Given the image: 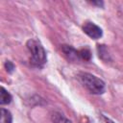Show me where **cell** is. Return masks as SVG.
Instances as JSON below:
<instances>
[{
	"mask_svg": "<svg viewBox=\"0 0 123 123\" xmlns=\"http://www.w3.org/2000/svg\"><path fill=\"white\" fill-rule=\"evenodd\" d=\"M27 48L31 53V62L34 65L41 66L46 62V52L39 41L30 39L27 41Z\"/></svg>",
	"mask_w": 123,
	"mask_h": 123,
	"instance_id": "cell-2",
	"label": "cell"
},
{
	"mask_svg": "<svg viewBox=\"0 0 123 123\" xmlns=\"http://www.w3.org/2000/svg\"><path fill=\"white\" fill-rule=\"evenodd\" d=\"M91 4H93V5H97V6H103V2H101V1H97V2H95V1H92L91 2Z\"/></svg>",
	"mask_w": 123,
	"mask_h": 123,
	"instance_id": "cell-12",
	"label": "cell"
},
{
	"mask_svg": "<svg viewBox=\"0 0 123 123\" xmlns=\"http://www.w3.org/2000/svg\"><path fill=\"white\" fill-rule=\"evenodd\" d=\"M83 30L89 37L93 39H98L103 35L102 29L92 22H86L83 26Z\"/></svg>",
	"mask_w": 123,
	"mask_h": 123,
	"instance_id": "cell-3",
	"label": "cell"
},
{
	"mask_svg": "<svg viewBox=\"0 0 123 123\" xmlns=\"http://www.w3.org/2000/svg\"><path fill=\"white\" fill-rule=\"evenodd\" d=\"M97 51H98V56H99V58H101L103 61H105V62L111 61L110 54H109V52H108V49L105 47V45H98Z\"/></svg>",
	"mask_w": 123,
	"mask_h": 123,
	"instance_id": "cell-5",
	"label": "cell"
},
{
	"mask_svg": "<svg viewBox=\"0 0 123 123\" xmlns=\"http://www.w3.org/2000/svg\"><path fill=\"white\" fill-rule=\"evenodd\" d=\"M79 55H80V58L85 60V61H89L90 58H91V53L87 48H84V49L80 50Z\"/></svg>",
	"mask_w": 123,
	"mask_h": 123,
	"instance_id": "cell-9",
	"label": "cell"
},
{
	"mask_svg": "<svg viewBox=\"0 0 123 123\" xmlns=\"http://www.w3.org/2000/svg\"><path fill=\"white\" fill-rule=\"evenodd\" d=\"M92 123H114V122L111 121L110 118H108V117H106V116L100 114V115L96 116V117L93 119Z\"/></svg>",
	"mask_w": 123,
	"mask_h": 123,
	"instance_id": "cell-10",
	"label": "cell"
},
{
	"mask_svg": "<svg viewBox=\"0 0 123 123\" xmlns=\"http://www.w3.org/2000/svg\"><path fill=\"white\" fill-rule=\"evenodd\" d=\"M1 113V119H0V123H12V113L6 110V109H1L0 111Z\"/></svg>",
	"mask_w": 123,
	"mask_h": 123,
	"instance_id": "cell-7",
	"label": "cell"
},
{
	"mask_svg": "<svg viewBox=\"0 0 123 123\" xmlns=\"http://www.w3.org/2000/svg\"><path fill=\"white\" fill-rule=\"evenodd\" d=\"M12 101V95L2 86L1 87V93H0V104L1 105H7L11 103Z\"/></svg>",
	"mask_w": 123,
	"mask_h": 123,
	"instance_id": "cell-6",
	"label": "cell"
},
{
	"mask_svg": "<svg viewBox=\"0 0 123 123\" xmlns=\"http://www.w3.org/2000/svg\"><path fill=\"white\" fill-rule=\"evenodd\" d=\"M5 68H6V70H7L9 73H12V72L14 70V65H13V63H12V62L7 61V62H5Z\"/></svg>",
	"mask_w": 123,
	"mask_h": 123,
	"instance_id": "cell-11",
	"label": "cell"
},
{
	"mask_svg": "<svg viewBox=\"0 0 123 123\" xmlns=\"http://www.w3.org/2000/svg\"><path fill=\"white\" fill-rule=\"evenodd\" d=\"M52 121L54 123H72L63 114L59 113V112H54L52 114Z\"/></svg>",
	"mask_w": 123,
	"mask_h": 123,
	"instance_id": "cell-8",
	"label": "cell"
},
{
	"mask_svg": "<svg viewBox=\"0 0 123 123\" xmlns=\"http://www.w3.org/2000/svg\"><path fill=\"white\" fill-rule=\"evenodd\" d=\"M62 51L63 52V54L67 58V60H69L71 62H77V61H79L81 59L80 55H79V51L75 50L72 46L62 45Z\"/></svg>",
	"mask_w": 123,
	"mask_h": 123,
	"instance_id": "cell-4",
	"label": "cell"
},
{
	"mask_svg": "<svg viewBox=\"0 0 123 123\" xmlns=\"http://www.w3.org/2000/svg\"><path fill=\"white\" fill-rule=\"evenodd\" d=\"M80 83L92 94H102L105 92V83L98 77L90 73H80L78 76Z\"/></svg>",
	"mask_w": 123,
	"mask_h": 123,
	"instance_id": "cell-1",
	"label": "cell"
}]
</instances>
